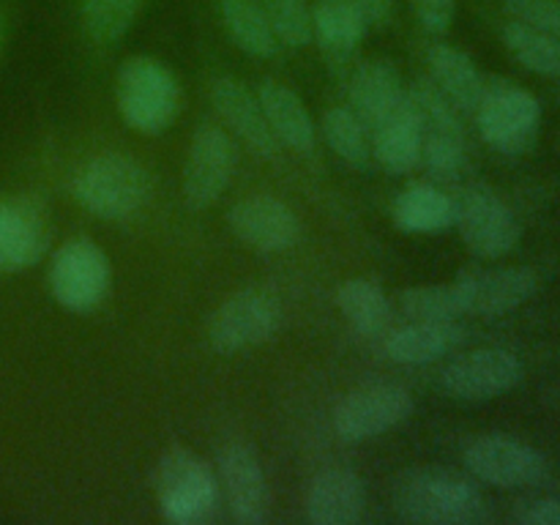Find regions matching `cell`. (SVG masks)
<instances>
[{
    "label": "cell",
    "instance_id": "cell-11",
    "mask_svg": "<svg viewBox=\"0 0 560 525\" xmlns=\"http://www.w3.org/2000/svg\"><path fill=\"white\" fill-rule=\"evenodd\" d=\"M413 413V397L399 383H370L350 392L334 410V430L345 441H366Z\"/></svg>",
    "mask_w": 560,
    "mask_h": 525
},
{
    "label": "cell",
    "instance_id": "cell-17",
    "mask_svg": "<svg viewBox=\"0 0 560 525\" xmlns=\"http://www.w3.org/2000/svg\"><path fill=\"white\" fill-rule=\"evenodd\" d=\"M228 224L246 246L257 252H282L299 241V217L282 200L252 195L228 211Z\"/></svg>",
    "mask_w": 560,
    "mask_h": 525
},
{
    "label": "cell",
    "instance_id": "cell-22",
    "mask_svg": "<svg viewBox=\"0 0 560 525\" xmlns=\"http://www.w3.org/2000/svg\"><path fill=\"white\" fill-rule=\"evenodd\" d=\"M405 93L408 91L402 77L392 60H366L350 80V107L372 129L383 115L402 102Z\"/></svg>",
    "mask_w": 560,
    "mask_h": 525
},
{
    "label": "cell",
    "instance_id": "cell-13",
    "mask_svg": "<svg viewBox=\"0 0 560 525\" xmlns=\"http://www.w3.org/2000/svg\"><path fill=\"white\" fill-rule=\"evenodd\" d=\"M235 170V148L224 129L202 124L191 140L184 164V200L189 208L213 206L228 189Z\"/></svg>",
    "mask_w": 560,
    "mask_h": 525
},
{
    "label": "cell",
    "instance_id": "cell-1",
    "mask_svg": "<svg viewBox=\"0 0 560 525\" xmlns=\"http://www.w3.org/2000/svg\"><path fill=\"white\" fill-rule=\"evenodd\" d=\"M394 509L408 523L465 525L485 517V498L454 470L413 468L394 485Z\"/></svg>",
    "mask_w": 560,
    "mask_h": 525
},
{
    "label": "cell",
    "instance_id": "cell-34",
    "mask_svg": "<svg viewBox=\"0 0 560 525\" xmlns=\"http://www.w3.org/2000/svg\"><path fill=\"white\" fill-rule=\"evenodd\" d=\"M506 14L560 38V0H506Z\"/></svg>",
    "mask_w": 560,
    "mask_h": 525
},
{
    "label": "cell",
    "instance_id": "cell-33",
    "mask_svg": "<svg viewBox=\"0 0 560 525\" xmlns=\"http://www.w3.org/2000/svg\"><path fill=\"white\" fill-rule=\"evenodd\" d=\"M277 42L306 47L312 42V9L306 0H260Z\"/></svg>",
    "mask_w": 560,
    "mask_h": 525
},
{
    "label": "cell",
    "instance_id": "cell-9",
    "mask_svg": "<svg viewBox=\"0 0 560 525\" xmlns=\"http://www.w3.org/2000/svg\"><path fill=\"white\" fill-rule=\"evenodd\" d=\"M282 310L277 299L260 288H246L230 295L208 323V342L217 353L233 355L266 342L279 331Z\"/></svg>",
    "mask_w": 560,
    "mask_h": 525
},
{
    "label": "cell",
    "instance_id": "cell-24",
    "mask_svg": "<svg viewBox=\"0 0 560 525\" xmlns=\"http://www.w3.org/2000/svg\"><path fill=\"white\" fill-rule=\"evenodd\" d=\"M430 66V82L459 109V113H474L485 91V77L476 69L474 60L457 47L435 44L427 52Z\"/></svg>",
    "mask_w": 560,
    "mask_h": 525
},
{
    "label": "cell",
    "instance_id": "cell-3",
    "mask_svg": "<svg viewBox=\"0 0 560 525\" xmlns=\"http://www.w3.org/2000/svg\"><path fill=\"white\" fill-rule=\"evenodd\" d=\"M115 96L126 124L142 135L164 131L180 109L178 80L167 66L148 55H137L120 63Z\"/></svg>",
    "mask_w": 560,
    "mask_h": 525
},
{
    "label": "cell",
    "instance_id": "cell-19",
    "mask_svg": "<svg viewBox=\"0 0 560 525\" xmlns=\"http://www.w3.org/2000/svg\"><path fill=\"white\" fill-rule=\"evenodd\" d=\"M211 102L224 118V124L241 137L249 148H255L260 156H277L279 140L268 126L266 113L260 107V98L233 77H219L211 85Z\"/></svg>",
    "mask_w": 560,
    "mask_h": 525
},
{
    "label": "cell",
    "instance_id": "cell-21",
    "mask_svg": "<svg viewBox=\"0 0 560 525\" xmlns=\"http://www.w3.org/2000/svg\"><path fill=\"white\" fill-rule=\"evenodd\" d=\"M463 342L465 331L457 320H413L386 339V353L397 364L421 366L454 353Z\"/></svg>",
    "mask_w": 560,
    "mask_h": 525
},
{
    "label": "cell",
    "instance_id": "cell-4",
    "mask_svg": "<svg viewBox=\"0 0 560 525\" xmlns=\"http://www.w3.org/2000/svg\"><path fill=\"white\" fill-rule=\"evenodd\" d=\"M74 197L102 219H126L151 197V178L140 162L124 153H102L74 175Z\"/></svg>",
    "mask_w": 560,
    "mask_h": 525
},
{
    "label": "cell",
    "instance_id": "cell-29",
    "mask_svg": "<svg viewBox=\"0 0 560 525\" xmlns=\"http://www.w3.org/2000/svg\"><path fill=\"white\" fill-rule=\"evenodd\" d=\"M503 44L520 66L541 77H560V38L512 20L503 25Z\"/></svg>",
    "mask_w": 560,
    "mask_h": 525
},
{
    "label": "cell",
    "instance_id": "cell-25",
    "mask_svg": "<svg viewBox=\"0 0 560 525\" xmlns=\"http://www.w3.org/2000/svg\"><path fill=\"white\" fill-rule=\"evenodd\" d=\"M257 98H260L268 126H271L279 142H284V145L299 153L315 148V124H312L304 102L288 85L277 80H266L260 85V96Z\"/></svg>",
    "mask_w": 560,
    "mask_h": 525
},
{
    "label": "cell",
    "instance_id": "cell-35",
    "mask_svg": "<svg viewBox=\"0 0 560 525\" xmlns=\"http://www.w3.org/2000/svg\"><path fill=\"white\" fill-rule=\"evenodd\" d=\"M416 20L427 33H446L457 14V0H410Z\"/></svg>",
    "mask_w": 560,
    "mask_h": 525
},
{
    "label": "cell",
    "instance_id": "cell-8",
    "mask_svg": "<svg viewBox=\"0 0 560 525\" xmlns=\"http://www.w3.org/2000/svg\"><path fill=\"white\" fill-rule=\"evenodd\" d=\"M109 260L91 238H71L55 252L49 266L52 299L69 312H91L109 290Z\"/></svg>",
    "mask_w": 560,
    "mask_h": 525
},
{
    "label": "cell",
    "instance_id": "cell-12",
    "mask_svg": "<svg viewBox=\"0 0 560 525\" xmlns=\"http://www.w3.org/2000/svg\"><path fill=\"white\" fill-rule=\"evenodd\" d=\"M465 465L476 479L506 490L534 487L547 476L545 454L509 435H481L470 441Z\"/></svg>",
    "mask_w": 560,
    "mask_h": 525
},
{
    "label": "cell",
    "instance_id": "cell-30",
    "mask_svg": "<svg viewBox=\"0 0 560 525\" xmlns=\"http://www.w3.org/2000/svg\"><path fill=\"white\" fill-rule=\"evenodd\" d=\"M323 137L331 151L350 167H366L372 159L370 126L353 113V107H331L323 115Z\"/></svg>",
    "mask_w": 560,
    "mask_h": 525
},
{
    "label": "cell",
    "instance_id": "cell-14",
    "mask_svg": "<svg viewBox=\"0 0 560 525\" xmlns=\"http://www.w3.org/2000/svg\"><path fill=\"white\" fill-rule=\"evenodd\" d=\"M463 299L465 315L498 317L509 315L539 290V277L525 266L468 268L454 279Z\"/></svg>",
    "mask_w": 560,
    "mask_h": 525
},
{
    "label": "cell",
    "instance_id": "cell-5",
    "mask_svg": "<svg viewBox=\"0 0 560 525\" xmlns=\"http://www.w3.org/2000/svg\"><path fill=\"white\" fill-rule=\"evenodd\" d=\"M476 124L490 148L506 156H520L536 142L541 124V107L536 96L509 80L485 82L479 104H476Z\"/></svg>",
    "mask_w": 560,
    "mask_h": 525
},
{
    "label": "cell",
    "instance_id": "cell-2",
    "mask_svg": "<svg viewBox=\"0 0 560 525\" xmlns=\"http://www.w3.org/2000/svg\"><path fill=\"white\" fill-rule=\"evenodd\" d=\"M159 506L175 525L211 523L219 512V481L206 459L189 448H170L153 470Z\"/></svg>",
    "mask_w": 560,
    "mask_h": 525
},
{
    "label": "cell",
    "instance_id": "cell-6",
    "mask_svg": "<svg viewBox=\"0 0 560 525\" xmlns=\"http://www.w3.org/2000/svg\"><path fill=\"white\" fill-rule=\"evenodd\" d=\"M421 118V162L435 180H454L463 175L468 162V142H465L459 109L432 85L430 80L416 82L410 88Z\"/></svg>",
    "mask_w": 560,
    "mask_h": 525
},
{
    "label": "cell",
    "instance_id": "cell-31",
    "mask_svg": "<svg viewBox=\"0 0 560 525\" xmlns=\"http://www.w3.org/2000/svg\"><path fill=\"white\" fill-rule=\"evenodd\" d=\"M148 0H82V27L96 44H113L126 36Z\"/></svg>",
    "mask_w": 560,
    "mask_h": 525
},
{
    "label": "cell",
    "instance_id": "cell-7",
    "mask_svg": "<svg viewBox=\"0 0 560 525\" xmlns=\"http://www.w3.org/2000/svg\"><path fill=\"white\" fill-rule=\"evenodd\" d=\"M454 211H457L454 224L459 228L470 255L481 260H498L520 244L523 230H520L517 217L487 186H465L454 197Z\"/></svg>",
    "mask_w": 560,
    "mask_h": 525
},
{
    "label": "cell",
    "instance_id": "cell-18",
    "mask_svg": "<svg viewBox=\"0 0 560 525\" xmlns=\"http://www.w3.org/2000/svg\"><path fill=\"white\" fill-rule=\"evenodd\" d=\"M372 153L392 175L410 173L421 162V118L410 91L372 126Z\"/></svg>",
    "mask_w": 560,
    "mask_h": 525
},
{
    "label": "cell",
    "instance_id": "cell-28",
    "mask_svg": "<svg viewBox=\"0 0 560 525\" xmlns=\"http://www.w3.org/2000/svg\"><path fill=\"white\" fill-rule=\"evenodd\" d=\"M337 304L342 315L353 323V328L366 337H375L392 320V304L381 284L372 279H348L337 293Z\"/></svg>",
    "mask_w": 560,
    "mask_h": 525
},
{
    "label": "cell",
    "instance_id": "cell-38",
    "mask_svg": "<svg viewBox=\"0 0 560 525\" xmlns=\"http://www.w3.org/2000/svg\"><path fill=\"white\" fill-rule=\"evenodd\" d=\"M3 42H5V16L3 11H0V49H3Z\"/></svg>",
    "mask_w": 560,
    "mask_h": 525
},
{
    "label": "cell",
    "instance_id": "cell-16",
    "mask_svg": "<svg viewBox=\"0 0 560 525\" xmlns=\"http://www.w3.org/2000/svg\"><path fill=\"white\" fill-rule=\"evenodd\" d=\"M217 465L235 523H266L268 514H271V490H268L266 474H262L257 454L244 443H228V446L219 448Z\"/></svg>",
    "mask_w": 560,
    "mask_h": 525
},
{
    "label": "cell",
    "instance_id": "cell-10",
    "mask_svg": "<svg viewBox=\"0 0 560 525\" xmlns=\"http://www.w3.org/2000/svg\"><path fill=\"white\" fill-rule=\"evenodd\" d=\"M523 361L503 348H479L457 355L443 370L441 388L463 402H487L512 392L523 381Z\"/></svg>",
    "mask_w": 560,
    "mask_h": 525
},
{
    "label": "cell",
    "instance_id": "cell-23",
    "mask_svg": "<svg viewBox=\"0 0 560 525\" xmlns=\"http://www.w3.org/2000/svg\"><path fill=\"white\" fill-rule=\"evenodd\" d=\"M370 22L353 0H317L312 9V38L320 44L328 60H348L364 42Z\"/></svg>",
    "mask_w": 560,
    "mask_h": 525
},
{
    "label": "cell",
    "instance_id": "cell-20",
    "mask_svg": "<svg viewBox=\"0 0 560 525\" xmlns=\"http://www.w3.org/2000/svg\"><path fill=\"white\" fill-rule=\"evenodd\" d=\"M364 485L348 468L323 470L306 492V517L315 525H353L364 517Z\"/></svg>",
    "mask_w": 560,
    "mask_h": 525
},
{
    "label": "cell",
    "instance_id": "cell-37",
    "mask_svg": "<svg viewBox=\"0 0 560 525\" xmlns=\"http://www.w3.org/2000/svg\"><path fill=\"white\" fill-rule=\"evenodd\" d=\"M353 5L364 14L370 27H386L394 16V0H353Z\"/></svg>",
    "mask_w": 560,
    "mask_h": 525
},
{
    "label": "cell",
    "instance_id": "cell-26",
    "mask_svg": "<svg viewBox=\"0 0 560 525\" xmlns=\"http://www.w3.org/2000/svg\"><path fill=\"white\" fill-rule=\"evenodd\" d=\"M392 217L394 224L405 233H443L454 228L457 211H454L452 197L443 195L441 189L416 184L394 200Z\"/></svg>",
    "mask_w": 560,
    "mask_h": 525
},
{
    "label": "cell",
    "instance_id": "cell-27",
    "mask_svg": "<svg viewBox=\"0 0 560 525\" xmlns=\"http://www.w3.org/2000/svg\"><path fill=\"white\" fill-rule=\"evenodd\" d=\"M219 14H222L228 36L233 38L241 52L252 58H273L279 49L268 16L262 11L260 0H219Z\"/></svg>",
    "mask_w": 560,
    "mask_h": 525
},
{
    "label": "cell",
    "instance_id": "cell-32",
    "mask_svg": "<svg viewBox=\"0 0 560 525\" xmlns=\"http://www.w3.org/2000/svg\"><path fill=\"white\" fill-rule=\"evenodd\" d=\"M399 306L413 320H457L465 315L463 299L457 284H421V288L402 290Z\"/></svg>",
    "mask_w": 560,
    "mask_h": 525
},
{
    "label": "cell",
    "instance_id": "cell-15",
    "mask_svg": "<svg viewBox=\"0 0 560 525\" xmlns=\"http://www.w3.org/2000/svg\"><path fill=\"white\" fill-rule=\"evenodd\" d=\"M49 244L47 208L36 197L0 200V273L36 266Z\"/></svg>",
    "mask_w": 560,
    "mask_h": 525
},
{
    "label": "cell",
    "instance_id": "cell-36",
    "mask_svg": "<svg viewBox=\"0 0 560 525\" xmlns=\"http://www.w3.org/2000/svg\"><path fill=\"white\" fill-rule=\"evenodd\" d=\"M514 520L523 525H560V501L558 498H534L523 501L514 512Z\"/></svg>",
    "mask_w": 560,
    "mask_h": 525
}]
</instances>
